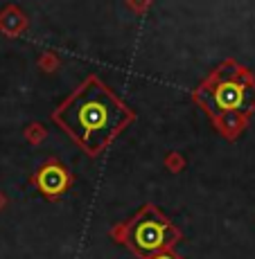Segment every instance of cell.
I'll use <instances>...</instances> for the list:
<instances>
[{"label":"cell","instance_id":"5","mask_svg":"<svg viewBox=\"0 0 255 259\" xmlns=\"http://www.w3.org/2000/svg\"><path fill=\"white\" fill-rule=\"evenodd\" d=\"M29 29V18L18 5L9 3L0 9V34L7 38H18Z\"/></svg>","mask_w":255,"mask_h":259},{"label":"cell","instance_id":"2","mask_svg":"<svg viewBox=\"0 0 255 259\" xmlns=\"http://www.w3.org/2000/svg\"><path fill=\"white\" fill-rule=\"evenodd\" d=\"M192 102L206 111L224 140L246 131L255 113V74L235 59H224L192 91Z\"/></svg>","mask_w":255,"mask_h":259},{"label":"cell","instance_id":"6","mask_svg":"<svg viewBox=\"0 0 255 259\" xmlns=\"http://www.w3.org/2000/svg\"><path fill=\"white\" fill-rule=\"evenodd\" d=\"M23 138L27 140V144H32V147H39V144H43V142H46V138H48L46 124H41V122H29V124H25Z\"/></svg>","mask_w":255,"mask_h":259},{"label":"cell","instance_id":"8","mask_svg":"<svg viewBox=\"0 0 255 259\" xmlns=\"http://www.w3.org/2000/svg\"><path fill=\"white\" fill-rule=\"evenodd\" d=\"M165 169H167V171H172V174L183 171V169H186V158H183L178 151L167 153V156H165Z\"/></svg>","mask_w":255,"mask_h":259},{"label":"cell","instance_id":"10","mask_svg":"<svg viewBox=\"0 0 255 259\" xmlns=\"http://www.w3.org/2000/svg\"><path fill=\"white\" fill-rule=\"evenodd\" d=\"M149 259H186V257L176 255L174 250H167V252H161V255H154V257H149Z\"/></svg>","mask_w":255,"mask_h":259},{"label":"cell","instance_id":"3","mask_svg":"<svg viewBox=\"0 0 255 259\" xmlns=\"http://www.w3.org/2000/svg\"><path fill=\"white\" fill-rule=\"evenodd\" d=\"M108 237L127 246L138 259H149L161 252L174 250V246L183 239V232L154 203H147L140 207L133 219L116 223L108 230Z\"/></svg>","mask_w":255,"mask_h":259},{"label":"cell","instance_id":"7","mask_svg":"<svg viewBox=\"0 0 255 259\" xmlns=\"http://www.w3.org/2000/svg\"><path fill=\"white\" fill-rule=\"evenodd\" d=\"M37 66H39V70H43V72H57L59 70V66H61V57H59L54 50H43L41 54H39V59H37Z\"/></svg>","mask_w":255,"mask_h":259},{"label":"cell","instance_id":"4","mask_svg":"<svg viewBox=\"0 0 255 259\" xmlns=\"http://www.w3.org/2000/svg\"><path fill=\"white\" fill-rule=\"evenodd\" d=\"M72 183H75V178L70 174V169L63 162H59L57 158H48L29 176V185L37 189L41 196H46L48 201H57L59 196H63L72 187Z\"/></svg>","mask_w":255,"mask_h":259},{"label":"cell","instance_id":"9","mask_svg":"<svg viewBox=\"0 0 255 259\" xmlns=\"http://www.w3.org/2000/svg\"><path fill=\"white\" fill-rule=\"evenodd\" d=\"M124 3H127V7L131 9L136 16H142V14H147L149 9H152L154 0H124Z\"/></svg>","mask_w":255,"mask_h":259},{"label":"cell","instance_id":"1","mask_svg":"<svg viewBox=\"0 0 255 259\" xmlns=\"http://www.w3.org/2000/svg\"><path fill=\"white\" fill-rule=\"evenodd\" d=\"M52 122L86 156L97 158L136 122V111L97 74H88L52 111Z\"/></svg>","mask_w":255,"mask_h":259},{"label":"cell","instance_id":"11","mask_svg":"<svg viewBox=\"0 0 255 259\" xmlns=\"http://www.w3.org/2000/svg\"><path fill=\"white\" fill-rule=\"evenodd\" d=\"M5 205H7V196H5V194L0 192V212L5 210Z\"/></svg>","mask_w":255,"mask_h":259}]
</instances>
